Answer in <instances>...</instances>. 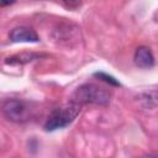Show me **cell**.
<instances>
[{
	"instance_id": "obj_1",
	"label": "cell",
	"mask_w": 158,
	"mask_h": 158,
	"mask_svg": "<svg viewBox=\"0 0 158 158\" xmlns=\"http://www.w3.org/2000/svg\"><path fill=\"white\" fill-rule=\"evenodd\" d=\"M111 99V91L104 86H99L98 84L86 83L75 89L72 95L70 102L78 105L86 104H96V105H106Z\"/></svg>"
},
{
	"instance_id": "obj_2",
	"label": "cell",
	"mask_w": 158,
	"mask_h": 158,
	"mask_svg": "<svg viewBox=\"0 0 158 158\" xmlns=\"http://www.w3.org/2000/svg\"><path fill=\"white\" fill-rule=\"evenodd\" d=\"M80 105L69 102L68 105H64L62 107H58L52 111V114L48 116V118L44 122V130L46 131H54L58 128H63L72 123L75 117L80 112Z\"/></svg>"
},
{
	"instance_id": "obj_3",
	"label": "cell",
	"mask_w": 158,
	"mask_h": 158,
	"mask_svg": "<svg viewBox=\"0 0 158 158\" xmlns=\"http://www.w3.org/2000/svg\"><path fill=\"white\" fill-rule=\"evenodd\" d=\"M2 114L9 121L21 123L28 121L32 117V107L23 100L7 99L2 104Z\"/></svg>"
},
{
	"instance_id": "obj_4",
	"label": "cell",
	"mask_w": 158,
	"mask_h": 158,
	"mask_svg": "<svg viewBox=\"0 0 158 158\" xmlns=\"http://www.w3.org/2000/svg\"><path fill=\"white\" fill-rule=\"evenodd\" d=\"M10 40L12 42H38L40 37L33 28L27 26H19L11 30Z\"/></svg>"
},
{
	"instance_id": "obj_5",
	"label": "cell",
	"mask_w": 158,
	"mask_h": 158,
	"mask_svg": "<svg viewBox=\"0 0 158 158\" xmlns=\"http://www.w3.org/2000/svg\"><path fill=\"white\" fill-rule=\"evenodd\" d=\"M135 63L137 67L139 68H143V69H147V68H151L153 67L154 64V57H153V53L152 51L146 47V46H141L136 49L135 52Z\"/></svg>"
},
{
	"instance_id": "obj_6",
	"label": "cell",
	"mask_w": 158,
	"mask_h": 158,
	"mask_svg": "<svg viewBox=\"0 0 158 158\" xmlns=\"http://www.w3.org/2000/svg\"><path fill=\"white\" fill-rule=\"evenodd\" d=\"M38 56L37 54H28V53H23V54H19V56H14L11 58H7L6 59V63H10V64H19V63H26V62H30L35 58H37Z\"/></svg>"
},
{
	"instance_id": "obj_7",
	"label": "cell",
	"mask_w": 158,
	"mask_h": 158,
	"mask_svg": "<svg viewBox=\"0 0 158 158\" xmlns=\"http://www.w3.org/2000/svg\"><path fill=\"white\" fill-rule=\"evenodd\" d=\"M94 75H95L96 78H99L100 80H102V81L107 83L109 85H112V86H120V83H118L114 77H111V75H109V74H106V73L98 72V73H95Z\"/></svg>"
},
{
	"instance_id": "obj_8",
	"label": "cell",
	"mask_w": 158,
	"mask_h": 158,
	"mask_svg": "<svg viewBox=\"0 0 158 158\" xmlns=\"http://www.w3.org/2000/svg\"><path fill=\"white\" fill-rule=\"evenodd\" d=\"M63 5L67 6V7H69V9H75V7L80 6V2H78V1H75V2L69 1V2H63Z\"/></svg>"
},
{
	"instance_id": "obj_9",
	"label": "cell",
	"mask_w": 158,
	"mask_h": 158,
	"mask_svg": "<svg viewBox=\"0 0 158 158\" xmlns=\"http://www.w3.org/2000/svg\"><path fill=\"white\" fill-rule=\"evenodd\" d=\"M142 158H156V157H153V156H146V157H142Z\"/></svg>"
},
{
	"instance_id": "obj_10",
	"label": "cell",
	"mask_w": 158,
	"mask_h": 158,
	"mask_svg": "<svg viewBox=\"0 0 158 158\" xmlns=\"http://www.w3.org/2000/svg\"><path fill=\"white\" fill-rule=\"evenodd\" d=\"M156 16H158V11L156 12ZM156 19H158V17H156ZM157 21H158V20H157Z\"/></svg>"
}]
</instances>
